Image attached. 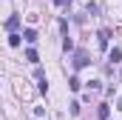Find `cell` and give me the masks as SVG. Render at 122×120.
Returning <instances> with one entry per match:
<instances>
[{
	"mask_svg": "<svg viewBox=\"0 0 122 120\" xmlns=\"http://www.w3.org/2000/svg\"><path fill=\"white\" fill-rule=\"evenodd\" d=\"M74 66H77V69L88 66V54H85V52H77V54H74Z\"/></svg>",
	"mask_w": 122,
	"mask_h": 120,
	"instance_id": "cell-1",
	"label": "cell"
},
{
	"mask_svg": "<svg viewBox=\"0 0 122 120\" xmlns=\"http://www.w3.org/2000/svg\"><path fill=\"white\" fill-rule=\"evenodd\" d=\"M17 26H20V17H17V14H11V17L6 20V29H9V31H14Z\"/></svg>",
	"mask_w": 122,
	"mask_h": 120,
	"instance_id": "cell-2",
	"label": "cell"
},
{
	"mask_svg": "<svg viewBox=\"0 0 122 120\" xmlns=\"http://www.w3.org/2000/svg\"><path fill=\"white\" fill-rule=\"evenodd\" d=\"M108 114H111V106H105V103H102V106H99V112H97V117H99V120H108Z\"/></svg>",
	"mask_w": 122,
	"mask_h": 120,
	"instance_id": "cell-3",
	"label": "cell"
},
{
	"mask_svg": "<svg viewBox=\"0 0 122 120\" xmlns=\"http://www.w3.org/2000/svg\"><path fill=\"white\" fill-rule=\"evenodd\" d=\"M97 37H99V49H108V31L102 29L99 34H97Z\"/></svg>",
	"mask_w": 122,
	"mask_h": 120,
	"instance_id": "cell-4",
	"label": "cell"
},
{
	"mask_svg": "<svg viewBox=\"0 0 122 120\" xmlns=\"http://www.w3.org/2000/svg\"><path fill=\"white\" fill-rule=\"evenodd\" d=\"M23 37H26L29 43H37V31H34V29H26V31H23Z\"/></svg>",
	"mask_w": 122,
	"mask_h": 120,
	"instance_id": "cell-5",
	"label": "cell"
},
{
	"mask_svg": "<svg viewBox=\"0 0 122 120\" xmlns=\"http://www.w3.org/2000/svg\"><path fill=\"white\" fill-rule=\"evenodd\" d=\"M9 46H14V49H17V46H20V34H14V31H11V34H9Z\"/></svg>",
	"mask_w": 122,
	"mask_h": 120,
	"instance_id": "cell-6",
	"label": "cell"
},
{
	"mask_svg": "<svg viewBox=\"0 0 122 120\" xmlns=\"http://www.w3.org/2000/svg\"><path fill=\"white\" fill-rule=\"evenodd\" d=\"M26 60H29V63H37V52L29 49V52H26Z\"/></svg>",
	"mask_w": 122,
	"mask_h": 120,
	"instance_id": "cell-7",
	"label": "cell"
},
{
	"mask_svg": "<svg viewBox=\"0 0 122 120\" xmlns=\"http://www.w3.org/2000/svg\"><path fill=\"white\" fill-rule=\"evenodd\" d=\"M122 57V49H111V60H114V63H117V60Z\"/></svg>",
	"mask_w": 122,
	"mask_h": 120,
	"instance_id": "cell-8",
	"label": "cell"
},
{
	"mask_svg": "<svg viewBox=\"0 0 122 120\" xmlns=\"http://www.w3.org/2000/svg\"><path fill=\"white\" fill-rule=\"evenodd\" d=\"M62 49H65V52H71V49H74V43H71V37H65V40H62Z\"/></svg>",
	"mask_w": 122,
	"mask_h": 120,
	"instance_id": "cell-9",
	"label": "cell"
},
{
	"mask_svg": "<svg viewBox=\"0 0 122 120\" xmlns=\"http://www.w3.org/2000/svg\"><path fill=\"white\" fill-rule=\"evenodd\" d=\"M54 3H57V6H65V3H68V0H54Z\"/></svg>",
	"mask_w": 122,
	"mask_h": 120,
	"instance_id": "cell-10",
	"label": "cell"
},
{
	"mask_svg": "<svg viewBox=\"0 0 122 120\" xmlns=\"http://www.w3.org/2000/svg\"><path fill=\"white\" fill-rule=\"evenodd\" d=\"M117 109H122V97H119V106H117Z\"/></svg>",
	"mask_w": 122,
	"mask_h": 120,
	"instance_id": "cell-11",
	"label": "cell"
}]
</instances>
